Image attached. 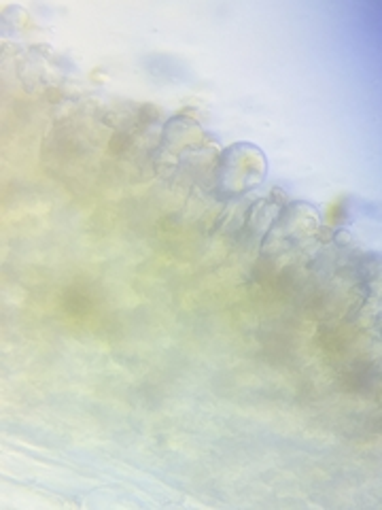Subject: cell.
Returning a JSON list of instances; mask_svg holds the SVG:
<instances>
[{"label":"cell","instance_id":"obj_1","mask_svg":"<svg viewBox=\"0 0 382 510\" xmlns=\"http://www.w3.org/2000/svg\"><path fill=\"white\" fill-rule=\"evenodd\" d=\"M128 145H130L128 134H117V136H113V138H111L108 149H111V153H123V151L128 149Z\"/></svg>","mask_w":382,"mask_h":510}]
</instances>
